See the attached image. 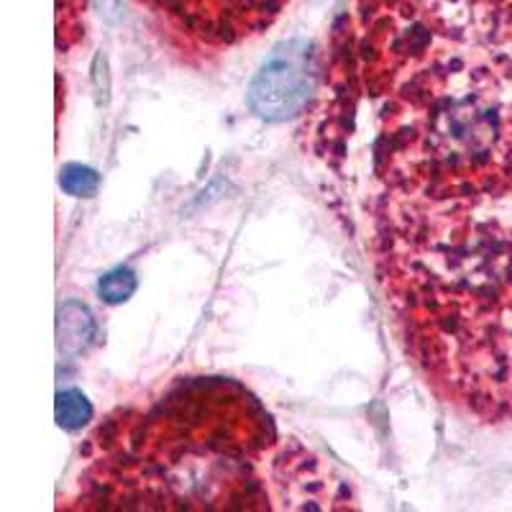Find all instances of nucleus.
<instances>
[{"label":"nucleus","instance_id":"obj_1","mask_svg":"<svg viewBox=\"0 0 512 512\" xmlns=\"http://www.w3.org/2000/svg\"><path fill=\"white\" fill-rule=\"evenodd\" d=\"M70 510H346L323 461L282 438L246 387L187 379L90 436Z\"/></svg>","mask_w":512,"mask_h":512},{"label":"nucleus","instance_id":"obj_2","mask_svg":"<svg viewBox=\"0 0 512 512\" xmlns=\"http://www.w3.org/2000/svg\"><path fill=\"white\" fill-rule=\"evenodd\" d=\"M315 82L318 72L308 41H282L251 80L249 108L272 123L295 118L315 93Z\"/></svg>","mask_w":512,"mask_h":512},{"label":"nucleus","instance_id":"obj_3","mask_svg":"<svg viewBox=\"0 0 512 512\" xmlns=\"http://www.w3.org/2000/svg\"><path fill=\"white\" fill-rule=\"evenodd\" d=\"M95 333L93 315L85 305L80 303H64L59 308V349L64 354H80L85 346L90 344V338Z\"/></svg>","mask_w":512,"mask_h":512},{"label":"nucleus","instance_id":"obj_4","mask_svg":"<svg viewBox=\"0 0 512 512\" xmlns=\"http://www.w3.org/2000/svg\"><path fill=\"white\" fill-rule=\"evenodd\" d=\"M59 428L64 431H80L93 418V405L80 390H64L57 395V408H54Z\"/></svg>","mask_w":512,"mask_h":512},{"label":"nucleus","instance_id":"obj_5","mask_svg":"<svg viewBox=\"0 0 512 512\" xmlns=\"http://www.w3.org/2000/svg\"><path fill=\"white\" fill-rule=\"evenodd\" d=\"M59 185L67 195L72 198H93L98 192L100 177L93 167H85V164H67L59 175Z\"/></svg>","mask_w":512,"mask_h":512},{"label":"nucleus","instance_id":"obj_6","mask_svg":"<svg viewBox=\"0 0 512 512\" xmlns=\"http://www.w3.org/2000/svg\"><path fill=\"white\" fill-rule=\"evenodd\" d=\"M100 297L108 305H121L126 303L128 297L136 292V277L131 269H113L111 274H105L98 285Z\"/></svg>","mask_w":512,"mask_h":512},{"label":"nucleus","instance_id":"obj_7","mask_svg":"<svg viewBox=\"0 0 512 512\" xmlns=\"http://www.w3.org/2000/svg\"><path fill=\"white\" fill-rule=\"evenodd\" d=\"M100 6H103L105 16H108V18H116V13H118V0H100Z\"/></svg>","mask_w":512,"mask_h":512}]
</instances>
